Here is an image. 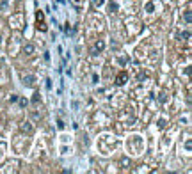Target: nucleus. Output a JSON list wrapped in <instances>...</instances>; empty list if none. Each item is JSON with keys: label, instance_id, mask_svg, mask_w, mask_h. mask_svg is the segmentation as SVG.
<instances>
[{"label": "nucleus", "instance_id": "3", "mask_svg": "<svg viewBox=\"0 0 192 174\" xmlns=\"http://www.w3.org/2000/svg\"><path fill=\"white\" fill-rule=\"evenodd\" d=\"M32 52H34V45H30V43H29V45L25 46V53H27V55H30Z\"/></svg>", "mask_w": 192, "mask_h": 174}, {"label": "nucleus", "instance_id": "6", "mask_svg": "<svg viewBox=\"0 0 192 174\" xmlns=\"http://www.w3.org/2000/svg\"><path fill=\"white\" fill-rule=\"evenodd\" d=\"M96 50H103V43L100 41V43H96Z\"/></svg>", "mask_w": 192, "mask_h": 174}, {"label": "nucleus", "instance_id": "5", "mask_svg": "<svg viewBox=\"0 0 192 174\" xmlns=\"http://www.w3.org/2000/svg\"><path fill=\"white\" fill-rule=\"evenodd\" d=\"M23 80H25V84H27V85H30V84H32V80H34V78H32V77H25Z\"/></svg>", "mask_w": 192, "mask_h": 174}, {"label": "nucleus", "instance_id": "4", "mask_svg": "<svg viewBox=\"0 0 192 174\" xmlns=\"http://www.w3.org/2000/svg\"><path fill=\"white\" fill-rule=\"evenodd\" d=\"M21 130H23V131H32V126H29V123H23Z\"/></svg>", "mask_w": 192, "mask_h": 174}, {"label": "nucleus", "instance_id": "7", "mask_svg": "<svg viewBox=\"0 0 192 174\" xmlns=\"http://www.w3.org/2000/svg\"><path fill=\"white\" fill-rule=\"evenodd\" d=\"M100 4H103V0H94V5H100Z\"/></svg>", "mask_w": 192, "mask_h": 174}, {"label": "nucleus", "instance_id": "2", "mask_svg": "<svg viewBox=\"0 0 192 174\" xmlns=\"http://www.w3.org/2000/svg\"><path fill=\"white\" fill-rule=\"evenodd\" d=\"M125 78H126V73H119V77H117V85L125 84Z\"/></svg>", "mask_w": 192, "mask_h": 174}, {"label": "nucleus", "instance_id": "1", "mask_svg": "<svg viewBox=\"0 0 192 174\" xmlns=\"http://www.w3.org/2000/svg\"><path fill=\"white\" fill-rule=\"evenodd\" d=\"M37 28H41V30H46L45 22H43V14H41V13H37Z\"/></svg>", "mask_w": 192, "mask_h": 174}]
</instances>
